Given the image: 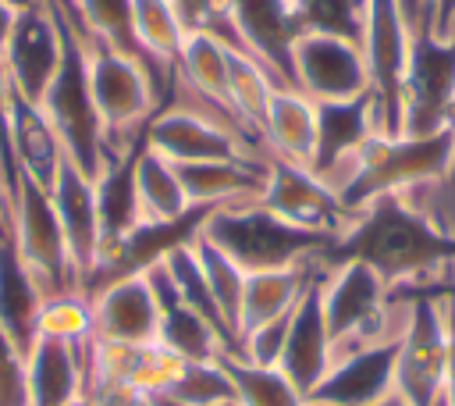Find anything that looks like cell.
Returning a JSON list of instances; mask_svg holds the SVG:
<instances>
[{"label":"cell","instance_id":"b9f144b4","mask_svg":"<svg viewBox=\"0 0 455 406\" xmlns=\"http://www.w3.org/2000/svg\"><path fill=\"white\" fill-rule=\"evenodd\" d=\"M0 239H11V189L0 178Z\"/></svg>","mask_w":455,"mask_h":406},{"label":"cell","instance_id":"ffe728a7","mask_svg":"<svg viewBox=\"0 0 455 406\" xmlns=\"http://www.w3.org/2000/svg\"><path fill=\"white\" fill-rule=\"evenodd\" d=\"M89 338L64 342L50 335H36L32 349L25 353L28 374V406H68L85 395L89 385Z\"/></svg>","mask_w":455,"mask_h":406},{"label":"cell","instance_id":"1f68e13d","mask_svg":"<svg viewBox=\"0 0 455 406\" xmlns=\"http://www.w3.org/2000/svg\"><path fill=\"white\" fill-rule=\"evenodd\" d=\"M281 85L267 68H259L252 57L231 50V57H228V107L259 139H263V118H267V107H270V96Z\"/></svg>","mask_w":455,"mask_h":406},{"label":"cell","instance_id":"816d5d0a","mask_svg":"<svg viewBox=\"0 0 455 406\" xmlns=\"http://www.w3.org/2000/svg\"><path fill=\"white\" fill-rule=\"evenodd\" d=\"M434 406H448V402H444V395H441V399H437V402H434Z\"/></svg>","mask_w":455,"mask_h":406},{"label":"cell","instance_id":"3957f363","mask_svg":"<svg viewBox=\"0 0 455 406\" xmlns=\"http://www.w3.org/2000/svg\"><path fill=\"white\" fill-rule=\"evenodd\" d=\"M199 235L213 242L220 253H228L245 274L320 260L323 249L334 242V235L288 224L284 217L270 214L259 199H238L206 210Z\"/></svg>","mask_w":455,"mask_h":406},{"label":"cell","instance_id":"836d02e7","mask_svg":"<svg viewBox=\"0 0 455 406\" xmlns=\"http://www.w3.org/2000/svg\"><path fill=\"white\" fill-rule=\"evenodd\" d=\"M192 249H196V256H199V267H203V278H206V285H210V296H213V303H217L224 324L231 328L235 349H238V306H242L245 271H242L228 253H220L213 242H206V239L199 235V228H196V235H192Z\"/></svg>","mask_w":455,"mask_h":406},{"label":"cell","instance_id":"484cf974","mask_svg":"<svg viewBox=\"0 0 455 406\" xmlns=\"http://www.w3.org/2000/svg\"><path fill=\"white\" fill-rule=\"evenodd\" d=\"M11 153H14V171L50 192L64 153L39 103L21 100L18 93H11Z\"/></svg>","mask_w":455,"mask_h":406},{"label":"cell","instance_id":"681fc988","mask_svg":"<svg viewBox=\"0 0 455 406\" xmlns=\"http://www.w3.org/2000/svg\"><path fill=\"white\" fill-rule=\"evenodd\" d=\"M68 406H96V402H92L89 395H78V399H75V402H68Z\"/></svg>","mask_w":455,"mask_h":406},{"label":"cell","instance_id":"7c38bea8","mask_svg":"<svg viewBox=\"0 0 455 406\" xmlns=\"http://www.w3.org/2000/svg\"><path fill=\"white\" fill-rule=\"evenodd\" d=\"M259 203L295 228L334 235V239L352 224V214L338 203V196L327 182H320L309 167L291 164V160L274 157V153H267V175H263Z\"/></svg>","mask_w":455,"mask_h":406},{"label":"cell","instance_id":"8d00e7d4","mask_svg":"<svg viewBox=\"0 0 455 406\" xmlns=\"http://www.w3.org/2000/svg\"><path fill=\"white\" fill-rule=\"evenodd\" d=\"M174 399H181L185 406H206V402H217V399H228L235 395L231 388V378L224 370L220 360H210V363H181L174 385L167 388Z\"/></svg>","mask_w":455,"mask_h":406},{"label":"cell","instance_id":"9a60e30c","mask_svg":"<svg viewBox=\"0 0 455 406\" xmlns=\"http://www.w3.org/2000/svg\"><path fill=\"white\" fill-rule=\"evenodd\" d=\"M235 32L242 50L267 68L281 89H295L291 82V46L302 36L291 0H228Z\"/></svg>","mask_w":455,"mask_h":406},{"label":"cell","instance_id":"9c48e42d","mask_svg":"<svg viewBox=\"0 0 455 406\" xmlns=\"http://www.w3.org/2000/svg\"><path fill=\"white\" fill-rule=\"evenodd\" d=\"M405 303V328L395 360V392L409 406H434L448 378V317L444 299H395Z\"/></svg>","mask_w":455,"mask_h":406},{"label":"cell","instance_id":"ab89813d","mask_svg":"<svg viewBox=\"0 0 455 406\" xmlns=\"http://www.w3.org/2000/svg\"><path fill=\"white\" fill-rule=\"evenodd\" d=\"M444 317H448V378H444V402L455 406V303L444 299Z\"/></svg>","mask_w":455,"mask_h":406},{"label":"cell","instance_id":"f546056e","mask_svg":"<svg viewBox=\"0 0 455 406\" xmlns=\"http://www.w3.org/2000/svg\"><path fill=\"white\" fill-rule=\"evenodd\" d=\"M132 28L149 68L160 78L174 82V61L188 36L178 7L171 0H132Z\"/></svg>","mask_w":455,"mask_h":406},{"label":"cell","instance_id":"7a4b0ae2","mask_svg":"<svg viewBox=\"0 0 455 406\" xmlns=\"http://www.w3.org/2000/svg\"><path fill=\"white\" fill-rule=\"evenodd\" d=\"M455 160V128L430 135H370L334 182L338 203L355 217L370 199L402 192L409 185L444 178Z\"/></svg>","mask_w":455,"mask_h":406},{"label":"cell","instance_id":"d4e9b609","mask_svg":"<svg viewBox=\"0 0 455 406\" xmlns=\"http://www.w3.org/2000/svg\"><path fill=\"white\" fill-rule=\"evenodd\" d=\"M46 296L32 271L21 264L11 239H0V328L18 342L21 353L32 349L39 335V310Z\"/></svg>","mask_w":455,"mask_h":406},{"label":"cell","instance_id":"cb8c5ba5","mask_svg":"<svg viewBox=\"0 0 455 406\" xmlns=\"http://www.w3.org/2000/svg\"><path fill=\"white\" fill-rule=\"evenodd\" d=\"M323 271L320 260L309 264H295V267H277V271H252L245 274V288H242V306H238V335L284 317L295 310V303L302 299V292L316 281V274Z\"/></svg>","mask_w":455,"mask_h":406},{"label":"cell","instance_id":"f6af8a7d","mask_svg":"<svg viewBox=\"0 0 455 406\" xmlns=\"http://www.w3.org/2000/svg\"><path fill=\"white\" fill-rule=\"evenodd\" d=\"M50 7H57L60 14H68V18H75V0H46Z\"/></svg>","mask_w":455,"mask_h":406},{"label":"cell","instance_id":"2e32d148","mask_svg":"<svg viewBox=\"0 0 455 406\" xmlns=\"http://www.w3.org/2000/svg\"><path fill=\"white\" fill-rule=\"evenodd\" d=\"M398 338L402 335L334 356L323 381L309 392V402L313 406H373L384 395H391L395 392Z\"/></svg>","mask_w":455,"mask_h":406},{"label":"cell","instance_id":"7dc6e473","mask_svg":"<svg viewBox=\"0 0 455 406\" xmlns=\"http://www.w3.org/2000/svg\"><path fill=\"white\" fill-rule=\"evenodd\" d=\"M419 4H423V0H405V18H409V25L416 21V14H419Z\"/></svg>","mask_w":455,"mask_h":406},{"label":"cell","instance_id":"277c9868","mask_svg":"<svg viewBox=\"0 0 455 406\" xmlns=\"http://www.w3.org/2000/svg\"><path fill=\"white\" fill-rule=\"evenodd\" d=\"M60 14V11H57ZM60 28H64V53H60V68L53 75V82L46 85L39 110L50 121L60 153L85 175L96 178L103 171V164L110 160V146L92 103V89H89V61H85V46H82V32L75 28L71 18L60 14Z\"/></svg>","mask_w":455,"mask_h":406},{"label":"cell","instance_id":"f1b7e54d","mask_svg":"<svg viewBox=\"0 0 455 406\" xmlns=\"http://www.w3.org/2000/svg\"><path fill=\"white\" fill-rule=\"evenodd\" d=\"M228 57H231V46L220 43L217 36L188 32L181 43V53L174 61V85H181L192 96H203L206 103L235 114L228 107Z\"/></svg>","mask_w":455,"mask_h":406},{"label":"cell","instance_id":"7402d4cb","mask_svg":"<svg viewBox=\"0 0 455 406\" xmlns=\"http://www.w3.org/2000/svg\"><path fill=\"white\" fill-rule=\"evenodd\" d=\"M142 146V142H139ZM139 146L114 150L103 171L92 178L96 189V214H100V260L114 253L132 231L142 228L139 196H135V153ZM96 260V264H100ZM89 285V281H85Z\"/></svg>","mask_w":455,"mask_h":406},{"label":"cell","instance_id":"5bb4252c","mask_svg":"<svg viewBox=\"0 0 455 406\" xmlns=\"http://www.w3.org/2000/svg\"><path fill=\"white\" fill-rule=\"evenodd\" d=\"M92 338L103 345H153L160 338V306L146 271L114 278L89 292Z\"/></svg>","mask_w":455,"mask_h":406},{"label":"cell","instance_id":"4fadbf2b","mask_svg":"<svg viewBox=\"0 0 455 406\" xmlns=\"http://www.w3.org/2000/svg\"><path fill=\"white\" fill-rule=\"evenodd\" d=\"M291 82L313 103H334L370 93V71L359 43L302 32L291 46Z\"/></svg>","mask_w":455,"mask_h":406},{"label":"cell","instance_id":"83f0119b","mask_svg":"<svg viewBox=\"0 0 455 406\" xmlns=\"http://www.w3.org/2000/svg\"><path fill=\"white\" fill-rule=\"evenodd\" d=\"M135 196L142 224H178L192 214L178 167L146 142L135 153Z\"/></svg>","mask_w":455,"mask_h":406},{"label":"cell","instance_id":"db71d44e","mask_svg":"<svg viewBox=\"0 0 455 406\" xmlns=\"http://www.w3.org/2000/svg\"><path fill=\"white\" fill-rule=\"evenodd\" d=\"M309 406H313V402H309Z\"/></svg>","mask_w":455,"mask_h":406},{"label":"cell","instance_id":"7bdbcfd3","mask_svg":"<svg viewBox=\"0 0 455 406\" xmlns=\"http://www.w3.org/2000/svg\"><path fill=\"white\" fill-rule=\"evenodd\" d=\"M14 18H18V11L7 7V4H0V61H4V46H7V36L14 28Z\"/></svg>","mask_w":455,"mask_h":406},{"label":"cell","instance_id":"44dd1931","mask_svg":"<svg viewBox=\"0 0 455 406\" xmlns=\"http://www.w3.org/2000/svg\"><path fill=\"white\" fill-rule=\"evenodd\" d=\"M146 278L153 285V296H156V306H160V345L171 349L178 360L185 363H210V360H220V356H231L224 338L174 292L164 264H149L146 267Z\"/></svg>","mask_w":455,"mask_h":406},{"label":"cell","instance_id":"ba28073f","mask_svg":"<svg viewBox=\"0 0 455 406\" xmlns=\"http://www.w3.org/2000/svg\"><path fill=\"white\" fill-rule=\"evenodd\" d=\"M11 242L46 299L60 292H82L53 199L43 185H36L25 175H18L11 196Z\"/></svg>","mask_w":455,"mask_h":406},{"label":"cell","instance_id":"bcb514c9","mask_svg":"<svg viewBox=\"0 0 455 406\" xmlns=\"http://www.w3.org/2000/svg\"><path fill=\"white\" fill-rule=\"evenodd\" d=\"M373 406H409V402H405L398 392H391V395H384V399H380V402H373Z\"/></svg>","mask_w":455,"mask_h":406},{"label":"cell","instance_id":"f5cc1de1","mask_svg":"<svg viewBox=\"0 0 455 406\" xmlns=\"http://www.w3.org/2000/svg\"><path fill=\"white\" fill-rule=\"evenodd\" d=\"M402 7H405V0H402Z\"/></svg>","mask_w":455,"mask_h":406},{"label":"cell","instance_id":"60d3db41","mask_svg":"<svg viewBox=\"0 0 455 406\" xmlns=\"http://www.w3.org/2000/svg\"><path fill=\"white\" fill-rule=\"evenodd\" d=\"M427 4H430V14H434V32L437 36L455 32V0H427Z\"/></svg>","mask_w":455,"mask_h":406},{"label":"cell","instance_id":"6da1fadb","mask_svg":"<svg viewBox=\"0 0 455 406\" xmlns=\"http://www.w3.org/2000/svg\"><path fill=\"white\" fill-rule=\"evenodd\" d=\"M341 260L373 267L387 288L416 285L430 271L455 267V235L441 231L427 214L412 210L402 192H384L370 199L320 256L323 267Z\"/></svg>","mask_w":455,"mask_h":406},{"label":"cell","instance_id":"e575fe53","mask_svg":"<svg viewBox=\"0 0 455 406\" xmlns=\"http://www.w3.org/2000/svg\"><path fill=\"white\" fill-rule=\"evenodd\" d=\"M302 32H323L363 46L366 0H291Z\"/></svg>","mask_w":455,"mask_h":406},{"label":"cell","instance_id":"d590c367","mask_svg":"<svg viewBox=\"0 0 455 406\" xmlns=\"http://www.w3.org/2000/svg\"><path fill=\"white\" fill-rule=\"evenodd\" d=\"M39 335L64 338V342H85L92 338V306L85 292H60L50 296L39 310Z\"/></svg>","mask_w":455,"mask_h":406},{"label":"cell","instance_id":"e0dca14e","mask_svg":"<svg viewBox=\"0 0 455 406\" xmlns=\"http://www.w3.org/2000/svg\"><path fill=\"white\" fill-rule=\"evenodd\" d=\"M50 199H53V210H57V221H60V231H64V242H68V253L78 274V288L85 292V281L92 278L96 260H100V214H96L92 178H85L68 157H60L57 178L50 185Z\"/></svg>","mask_w":455,"mask_h":406},{"label":"cell","instance_id":"c3c4849f","mask_svg":"<svg viewBox=\"0 0 455 406\" xmlns=\"http://www.w3.org/2000/svg\"><path fill=\"white\" fill-rule=\"evenodd\" d=\"M206 406H242L235 395H228V399H217V402H206Z\"/></svg>","mask_w":455,"mask_h":406},{"label":"cell","instance_id":"ee69618b","mask_svg":"<svg viewBox=\"0 0 455 406\" xmlns=\"http://www.w3.org/2000/svg\"><path fill=\"white\" fill-rule=\"evenodd\" d=\"M0 4H7V7H14V11H28V7H39V4H46V0H0Z\"/></svg>","mask_w":455,"mask_h":406},{"label":"cell","instance_id":"74e56055","mask_svg":"<svg viewBox=\"0 0 455 406\" xmlns=\"http://www.w3.org/2000/svg\"><path fill=\"white\" fill-rule=\"evenodd\" d=\"M0 406H28L25 353L4 328H0Z\"/></svg>","mask_w":455,"mask_h":406},{"label":"cell","instance_id":"4316f807","mask_svg":"<svg viewBox=\"0 0 455 406\" xmlns=\"http://www.w3.org/2000/svg\"><path fill=\"white\" fill-rule=\"evenodd\" d=\"M263 142L274 157L309 167L316 146V103L299 89H277L263 118Z\"/></svg>","mask_w":455,"mask_h":406},{"label":"cell","instance_id":"d6a6232c","mask_svg":"<svg viewBox=\"0 0 455 406\" xmlns=\"http://www.w3.org/2000/svg\"><path fill=\"white\" fill-rule=\"evenodd\" d=\"M220 363L242 406H309V399L277 367H256L238 356H220Z\"/></svg>","mask_w":455,"mask_h":406},{"label":"cell","instance_id":"4dcf8cb0","mask_svg":"<svg viewBox=\"0 0 455 406\" xmlns=\"http://www.w3.org/2000/svg\"><path fill=\"white\" fill-rule=\"evenodd\" d=\"M64 18H68V14H64ZM71 21H75L78 32H85V36H92V39L114 46L117 53H128V57H135L139 64L149 68V61L142 57V50H139V43H135V28H132V0H75V18H71ZM149 71H153V68H149ZM153 78L160 82L164 100H167L171 82L160 78L156 71H153Z\"/></svg>","mask_w":455,"mask_h":406},{"label":"cell","instance_id":"f35d334b","mask_svg":"<svg viewBox=\"0 0 455 406\" xmlns=\"http://www.w3.org/2000/svg\"><path fill=\"white\" fill-rule=\"evenodd\" d=\"M391 299H412V296H427V299H448L455 303V267L441 271V278L434 281H416V285H398L387 292Z\"/></svg>","mask_w":455,"mask_h":406},{"label":"cell","instance_id":"52a82bcc","mask_svg":"<svg viewBox=\"0 0 455 406\" xmlns=\"http://www.w3.org/2000/svg\"><path fill=\"white\" fill-rule=\"evenodd\" d=\"M387 292L391 288L380 281V274L359 260H341V264L323 267L320 306H323L334 356L402 335L405 324L391 328L395 299Z\"/></svg>","mask_w":455,"mask_h":406},{"label":"cell","instance_id":"8992f818","mask_svg":"<svg viewBox=\"0 0 455 406\" xmlns=\"http://www.w3.org/2000/svg\"><path fill=\"white\" fill-rule=\"evenodd\" d=\"M455 128V32L437 36L430 4H419L409 25V57L402 75V135Z\"/></svg>","mask_w":455,"mask_h":406},{"label":"cell","instance_id":"30bf717a","mask_svg":"<svg viewBox=\"0 0 455 406\" xmlns=\"http://www.w3.org/2000/svg\"><path fill=\"white\" fill-rule=\"evenodd\" d=\"M363 57L370 71L380 135H402V75L409 57V18L402 0H366Z\"/></svg>","mask_w":455,"mask_h":406},{"label":"cell","instance_id":"5b68a950","mask_svg":"<svg viewBox=\"0 0 455 406\" xmlns=\"http://www.w3.org/2000/svg\"><path fill=\"white\" fill-rule=\"evenodd\" d=\"M82 46H85V61H89L92 103H96L110 153L139 146L149 118L164 107L160 82L153 78V71L146 64H139L128 53H117L114 46H107L85 32H82Z\"/></svg>","mask_w":455,"mask_h":406},{"label":"cell","instance_id":"d6986e66","mask_svg":"<svg viewBox=\"0 0 455 406\" xmlns=\"http://www.w3.org/2000/svg\"><path fill=\"white\" fill-rule=\"evenodd\" d=\"M370 135H377L373 93L334 100V103H316V146H313L309 171L331 185Z\"/></svg>","mask_w":455,"mask_h":406},{"label":"cell","instance_id":"8fae6325","mask_svg":"<svg viewBox=\"0 0 455 406\" xmlns=\"http://www.w3.org/2000/svg\"><path fill=\"white\" fill-rule=\"evenodd\" d=\"M60 53H64V28H60L57 7L39 4V7L18 11L4 46L0 75L11 93H18L28 103H39L60 68Z\"/></svg>","mask_w":455,"mask_h":406},{"label":"cell","instance_id":"603a6c76","mask_svg":"<svg viewBox=\"0 0 455 406\" xmlns=\"http://www.w3.org/2000/svg\"><path fill=\"white\" fill-rule=\"evenodd\" d=\"M181 189L192 210H213L238 199H259L267 157L263 160H199V164H174Z\"/></svg>","mask_w":455,"mask_h":406},{"label":"cell","instance_id":"f907efd6","mask_svg":"<svg viewBox=\"0 0 455 406\" xmlns=\"http://www.w3.org/2000/svg\"><path fill=\"white\" fill-rule=\"evenodd\" d=\"M448 178H451V185H455V160H451V171H448Z\"/></svg>","mask_w":455,"mask_h":406},{"label":"cell","instance_id":"ac0fdd59","mask_svg":"<svg viewBox=\"0 0 455 406\" xmlns=\"http://www.w3.org/2000/svg\"><path fill=\"white\" fill-rule=\"evenodd\" d=\"M323 274V271H320ZM320 274L316 281L302 292V299L291 310L288 321V335H284V349L277 360V370L309 399V392L323 381V374L334 363V345L327 335V321H323V306H320Z\"/></svg>","mask_w":455,"mask_h":406}]
</instances>
